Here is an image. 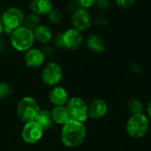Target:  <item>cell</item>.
I'll use <instances>...</instances> for the list:
<instances>
[{
    "mask_svg": "<svg viewBox=\"0 0 151 151\" xmlns=\"http://www.w3.org/2000/svg\"><path fill=\"white\" fill-rule=\"evenodd\" d=\"M35 40L42 44L48 43L52 38V32L46 25H39L35 30H33Z\"/></svg>",
    "mask_w": 151,
    "mask_h": 151,
    "instance_id": "obj_16",
    "label": "cell"
},
{
    "mask_svg": "<svg viewBox=\"0 0 151 151\" xmlns=\"http://www.w3.org/2000/svg\"><path fill=\"white\" fill-rule=\"evenodd\" d=\"M49 99L55 106H65L69 100V96L65 88L56 86L50 90L49 94Z\"/></svg>",
    "mask_w": 151,
    "mask_h": 151,
    "instance_id": "obj_13",
    "label": "cell"
},
{
    "mask_svg": "<svg viewBox=\"0 0 151 151\" xmlns=\"http://www.w3.org/2000/svg\"><path fill=\"white\" fill-rule=\"evenodd\" d=\"M24 13L18 7H11L3 14L4 30L6 33H12L15 29L21 27L24 22Z\"/></svg>",
    "mask_w": 151,
    "mask_h": 151,
    "instance_id": "obj_6",
    "label": "cell"
},
{
    "mask_svg": "<svg viewBox=\"0 0 151 151\" xmlns=\"http://www.w3.org/2000/svg\"><path fill=\"white\" fill-rule=\"evenodd\" d=\"M127 109L128 112L132 115L142 114L144 111V105L142 102L137 98H131L127 104Z\"/></svg>",
    "mask_w": 151,
    "mask_h": 151,
    "instance_id": "obj_19",
    "label": "cell"
},
{
    "mask_svg": "<svg viewBox=\"0 0 151 151\" xmlns=\"http://www.w3.org/2000/svg\"><path fill=\"white\" fill-rule=\"evenodd\" d=\"M108 23V19L106 17H104L103 14H100L98 15L96 19H95V24L97 26V27H104L106 26Z\"/></svg>",
    "mask_w": 151,
    "mask_h": 151,
    "instance_id": "obj_26",
    "label": "cell"
},
{
    "mask_svg": "<svg viewBox=\"0 0 151 151\" xmlns=\"http://www.w3.org/2000/svg\"><path fill=\"white\" fill-rule=\"evenodd\" d=\"M63 42L65 48L75 50L79 49L83 42V35L81 32L78 31L75 28H69L62 33Z\"/></svg>",
    "mask_w": 151,
    "mask_h": 151,
    "instance_id": "obj_10",
    "label": "cell"
},
{
    "mask_svg": "<svg viewBox=\"0 0 151 151\" xmlns=\"http://www.w3.org/2000/svg\"><path fill=\"white\" fill-rule=\"evenodd\" d=\"M10 42L14 50L26 52L32 48L35 42L33 30L21 26L11 34Z\"/></svg>",
    "mask_w": 151,
    "mask_h": 151,
    "instance_id": "obj_2",
    "label": "cell"
},
{
    "mask_svg": "<svg viewBox=\"0 0 151 151\" xmlns=\"http://www.w3.org/2000/svg\"><path fill=\"white\" fill-rule=\"evenodd\" d=\"M130 70L134 73H140L142 72V66L140 65V64L136 63V62H132L130 64Z\"/></svg>",
    "mask_w": 151,
    "mask_h": 151,
    "instance_id": "obj_27",
    "label": "cell"
},
{
    "mask_svg": "<svg viewBox=\"0 0 151 151\" xmlns=\"http://www.w3.org/2000/svg\"><path fill=\"white\" fill-rule=\"evenodd\" d=\"M54 123L64 126L71 119L65 106H55L50 111Z\"/></svg>",
    "mask_w": 151,
    "mask_h": 151,
    "instance_id": "obj_17",
    "label": "cell"
},
{
    "mask_svg": "<svg viewBox=\"0 0 151 151\" xmlns=\"http://www.w3.org/2000/svg\"><path fill=\"white\" fill-rule=\"evenodd\" d=\"M39 22H40V19H39L38 15L31 13L28 16L25 17L23 24H24V27L31 30H35L39 26Z\"/></svg>",
    "mask_w": 151,
    "mask_h": 151,
    "instance_id": "obj_20",
    "label": "cell"
},
{
    "mask_svg": "<svg viewBox=\"0 0 151 151\" xmlns=\"http://www.w3.org/2000/svg\"><path fill=\"white\" fill-rule=\"evenodd\" d=\"M96 0H80L75 2V4L78 5L79 8H83L88 10V8H90L94 5H96Z\"/></svg>",
    "mask_w": 151,
    "mask_h": 151,
    "instance_id": "obj_24",
    "label": "cell"
},
{
    "mask_svg": "<svg viewBox=\"0 0 151 151\" xmlns=\"http://www.w3.org/2000/svg\"><path fill=\"white\" fill-rule=\"evenodd\" d=\"M87 136L84 123L70 119L61 129V141L67 148H76L83 143Z\"/></svg>",
    "mask_w": 151,
    "mask_h": 151,
    "instance_id": "obj_1",
    "label": "cell"
},
{
    "mask_svg": "<svg viewBox=\"0 0 151 151\" xmlns=\"http://www.w3.org/2000/svg\"><path fill=\"white\" fill-rule=\"evenodd\" d=\"M13 93L12 88L6 82H0V98L6 99Z\"/></svg>",
    "mask_w": 151,
    "mask_h": 151,
    "instance_id": "obj_21",
    "label": "cell"
},
{
    "mask_svg": "<svg viewBox=\"0 0 151 151\" xmlns=\"http://www.w3.org/2000/svg\"><path fill=\"white\" fill-rule=\"evenodd\" d=\"M56 44L57 46H58L59 48H65L64 46V42H63V35L62 34H58L56 37Z\"/></svg>",
    "mask_w": 151,
    "mask_h": 151,
    "instance_id": "obj_28",
    "label": "cell"
},
{
    "mask_svg": "<svg viewBox=\"0 0 151 151\" xmlns=\"http://www.w3.org/2000/svg\"><path fill=\"white\" fill-rule=\"evenodd\" d=\"M146 111H147V113H148V116L151 119V102L149 103L147 108H146Z\"/></svg>",
    "mask_w": 151,
    "mask_h": 151,
    "instance_id": "obj_29",
    "label": "cell"
},
{
    "mask_svg": "<svg viewBox=\"0 0 151 151\" xmlns=\"http://www.w3.org/2000/svg\"><path fill=\"white\" fill-rule=\"evenodd\" d=\"M135 2L134 0H117L116 1V4L118 5V7L120 9H124V10L132 8Z\"/></svg>",
    "mask_w": 151,
    "mask_h": 151,
    "instance_id": "obj_23",
    "label": "cell"
},
{
    "mask_svg": "<svg viewBox=\"0 0 151 151\" xmlns=\"http://www.w3.org/2000/svg\"><path fill=\"white\" fill-rule=\"evenodd\" d=\"M40 111L39 104L35 98L25 96L18 103L16 112L19 119L26 124L35 121Z\"/></svg>",
    "mask_w": 151,
    "mask_h": 151,
    "instance_id": "obj_3",
    "label": "cell"
},
{
    "mask_svg": "<svg viewBox=\"0 0 151 151\" xmlns=\"http://www.w3.org/2000/svg\"><path fill=\"white\" fill-rule=\"evenodd\" d=\"M62 18H63V16H62V13H61V12L60 11H58V10H54V9H52L50 12H49V14H48V19H49V20L51 22V23H59L61 20H62Z\"/></svg>",
    "mask_w": 151,
    "mask_h": 151,
    "instance_id": "obj_22",
    "label": "cell"
},
{
    "mask_svg": "<svg viewBox=\"0 0 151 151\" xmlns=\"http://www.w3.org/2000/svg\"><path fill=\"white\" fill-rule=\"evenodd\" d=\"M32 13L36 15H48L52 10L53 4L48 0H33L29 3Z\"/></svg>",
    "mask_w": 151,
    "mask_h": 151,
    "instance_id": "obj_15",
    "label": "cell"
},
{
    "mask_svg": "<svg viewBox=\"0 0 151 151\" xmlns=\"http://www.w3.org/2000/svg\"><path fill=\"white\" fill-rule=\"evenodd\" d=\"M35 121L41 127V128L43 131L50 129L53 127V124H54L51 113H50V111H47V110L40 111V112L37 115Z\"/></svg>",
    "mask_w": 151,
    "mask_h": 151,
    "instance_id": "obj_18",
    "label": "cell"
},
{
    "mask_svg": "<svg viewBox=\"0 0 151 151\" xmlns=\"http://www.w3.org/2000/svg\"><path fill=\"white\" fill-rule=\"evenodd\" d=\"M72 23L73 28L78 31H86L91 26V17L89 12L83 8H76L72 14Z\"/></svg>",
    "mask_w": 151,
    "mask_h": 151,
    "instance_id": "obj_9",
    "label": "cell"
},
{
    "mask_svg": "<svg viewBox=\"0 0 151 151\" xmlns=\"http://www.w3.org/2000/svg\"><path fill=\"white\" fill-rule=\"evenodd\" d=\"M96 6L99 11L104 12V11H107L111 7V4L107 0H99L96 2Z\"/></svg>",
    "mask_w": 151,
    "mask_h": 151,
    "instance_id": "obj_25",
    "label": "cell"
},
{
    "mask_svg": "<svg viewBox=\"0 0 151 151\" xmlns=\"http://www.w3.org/2000/svg\"><path fill=\"white\" fill-rule=\"evenodd\" d=\"M62 77V67L56 62H50L42 68V80L48 86L56 87V85L58 84L61 81Z\"/></svg>",
    "mask_w": 151,
    "mask_h": 151,
    "instance_id": "obj_7",
    "label": "cell"
},
{
    "mask_svg": "<svg viewBox=\"0 0 151 151\" xmlns=\"http://www.w3.org/2000/svg\"><path fill=\"white\" fill-rule=\"evenodd\" d=\"M43 134V130L35 122L26 123L21 130V138L27 144H35L38 142Z\"/></svg>",
    "mask_w": 151,
    "mask_h": 151,
    "instance_id": "obj_8",
    "label": "cell"
},
{
    "mask_svg": "<svg viewBox=\"0 0 151 151\" xmlns=\"http://www.w3.org/2000/svg\"><path fill=\"white\" fill-rule=\"evenodd\" d=\"M108 112V104L104 99H95L88 104V118L93 119H100Z\"/></svg>",
    "mask_w": 151,
    "mask_h": 151,
    "instance_id": "obj_12",
    "label": "cell"
},
{
    "mask_svg": "<svg viewBox=\"0 0 151 151\" xmlns=\"http://www.w3.org/2000/svg\"><path fill=\"white\" fill-rule=\"evenodd\" d=\"M24 61L27 66L30 68H38L42 65L45 61V55L42 50L37 48H31L26 51Z\"/></svg>",
    "mask_w": 151,
    "mask_h": 151,
    "instance_id": "obj_11",
    "label": "cell"
},
{
    "mask_svg": "<svg viewBox=\"0 0 151 151\" xmlns=\"http://www.w3.org/2000/svg\"><path fill=\"white\" fill-rule=\"evenodd\" d=\"M65 107L71 119L84 123L88 119V104L81 97L73 96L69 98Z\"/></svg>",
    "mask_w": 151,
    "mask_h": 151,
    "instance_id": "obj_5",
    "label": "cell"
},
{
    "mask_svg": "<svg viewBox=\"0 0 151 151\" xmlns=\"http://www.w3.org/2000/svg\"><path fill=\"white\" fill-rule=\"evenodd\" d=\"M149 127V119L142 113L130 116L126 125V130L130 137L134 139H140L147 134Z\"/></svg>",
    "mask_w": 151,
    "mask_h": 151,
    "instance_id": "obj_4",
    "label": "cell"
},
{
    "mask_svg": "<svg viewBox=\"0 0 151 151\" xmlns=\"http://www.w3.org/2000/svg\"><path fill=\"white\" fill-rule=\"evenodd\" d=\"M3 30H4V27H3V25H2V24L0 23V34H1L2 32H3Z\"/></svg>",
    "mask_w": 151,
    "mask_h": 151,
    "instance_id": "obj_30",
    "label": "cell"
},
{
    "mask_svg": "<svg viewBox=\"0 0 151 151\" xmlns=\"http://www.w3.org/2000/svg\"><path fill=\"white\" fill-rule=\"evenodd\" d=\"M86 44L89 50L96 54H103L106 50L104 41L100 35L96 34H92L88 37Z\"/></svg>",
    "mask_w": 151,
    "mask_h": 151,
    "instance_id": "obj_14",
    "label": "cell"
}]
</instances>
